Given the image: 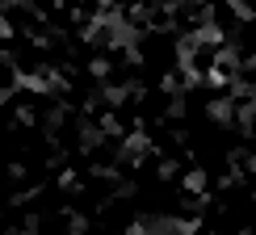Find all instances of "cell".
I'll return each mask as SVG.
<instances>
[]
</instances>
